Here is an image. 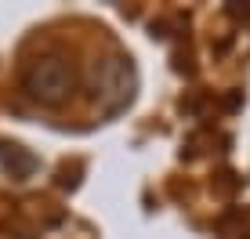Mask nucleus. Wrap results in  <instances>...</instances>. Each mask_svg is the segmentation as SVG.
<instances>
[{"label": "nucleus", "mask_w": 250, "mask_h": 239, "mask_svg": "<svg viewBox=\"0 0 250 239\" xmlns=\"http://www.w3.org/2000/svg\"><path fill=\"white\" fill-rule=\"evenodd\" d=\"M138 91V73L127 51H109L105 58L94 62V105L105 120L120 116L134 101Z\"/></svg>", "instance_id": "nucleus-1"}, {"label": "nucleus", "mask_w": 250, "mask_h": 239, "mask_svg": "<svg viewBox=\"0 0 250 239\" xmlns=\"http://www.w3.org/2000/svg\"><path fill=\"white\" fill-rule=\"evenodd\" d=\"M73 87H76L73 65H69L62 55H40V58H33V62L25 65V73H22V91L44 109L62 105V101L73 95Z\"/></svg>", "instance_id": "nucleus-2"}]
</instances>
